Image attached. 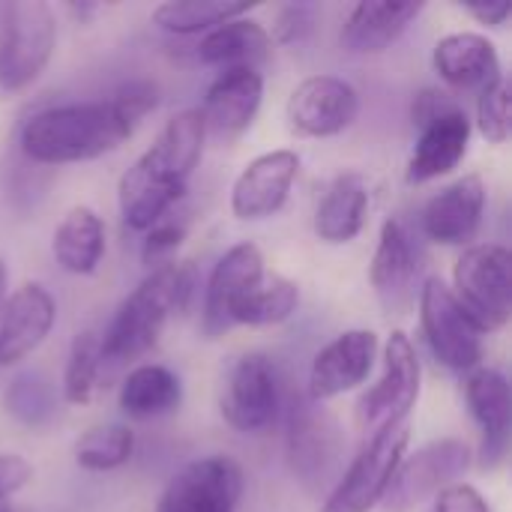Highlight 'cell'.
<instances>
[{"mask_svg":"<svg viewBox=\"0 0 512 512\" xmlns=\"http://www.w3.org/2000/svg\"><path fill=\"white\" fill-rule=\"evenodd\" d=\"M33 480V465L18 453H0V507Z\"/></svg>","mask_w":512,"mask_h":512,"instance_id":"obj_39","label":"cell"},{"mask_svg":"<svg viewBox=\"0 0 512 512\" xmlns=\"http://www.w3.org/2000/svg\"><path fill=\"white\" fill-rule=\"evenodd\" d=\"M462 6L471 18H477L480 24H489V27H501L512 15V6L507 0H474V3H462Z\"/></svg>","mask_w":512,"mask_h":512,"instance_id":"obj_40","label":"cell"},{"mask_svg":"<svg viewBox=\"0 0 512 512\" xmlns=\"http://www.w3.org/2000/svg\"><path fill=\"white\" fill-rule=\"evenodd\" d=\"M252 9V3H231V0H165L153 9L150 21L174 36H195L210 33L213 27L240 18Z\"/></svg>","mask_w":512,"mask_h":512,"instance_id":"obj_30","label":"cell"},{"mask_svg":"<svg viewBox=\"0 0 512 512\" xmlns=\"http://www.w3.org/2000/svg\"><path fill=\"white\" fill-rule=\"evenodd\" d=\"M474 465V450L462 438H441L417 453L405 456L384 495L387 512H411L435 498L447 486H456Z\"/></svg>","mask_w":512,"mask_h":512,"instance_id":"obj_9","label":"cell"},{"mask_svg":"<svg viewBox=\"0 0 512 512\" xmlns=\"http://www.w3.org/2000/svg\"><path fill=\"white\" fill-rule=\"evenodd\" d=\"M483 213H486V183L480 174H465L426 201L420 213V228L432 243L468 246L480 231Z\"/></svg>","mask_w":512,"mask_h":512,"instance_id":"obj_18","label":"cell"},{"mask_svg":"<svg viewBox=\"0 0 512 512\" xmlns=\"http://www.w3.org/2000/svg\"><path fill=\"white\" fill-rule=\"evenodd\" d=\"M453 297L477 330L498 333L512 318V255L501 243L468 246L453 267Z\"/></svg>","mask_w":512,"mask_h":512,"instance_id":"obj_4","label":"cell"},{"mask_svg":"<svg viewBox=\"0 0 512 512\" xmlns=\"http://www.w3.org/2000/svg\"><path fill=\"white\" fill-rule=\"evenodd\" d=\"M465 402L480 426V465L498 468L510 444L512 393L507 375L492 366H477L465 375Z\"/></svg>","mask_w":512,"mask_h":512,"instance_id":"obj_20","label":"cell"},{"mask_svg":"<svg viewBox=\"0 0 512 512\" xmlns=\"http://www.w3.org/2000/svg\"><path fill=\"white\" fill-rule=\"evenodd\" d=\"M432 66L441 75V81H447L453 90H465V93H477V96L504 78L501 54H498L495 42L474 30H459V33L441 36L432 51Z\"/></svg>","mask_w":512,"mask_h":512,"instance_id":"obj_21","label":"cell"},{"mask_svg":"<svg viewBox=\"0 0 512 512\" xmlns=\"http://www.w3.org/2000/svg\"><path fill=\"white\" fill-rule=\"evenodd\" d=\"M420 327L435 354V360L453 372H474L483 363V333L462 312L450 285L438 276H429L417 294Z\"/></svg>","mask_w":512,"mask_h":512,"instance_id":"obj_8","label":"cell"},{"mask_svg":"<svg viewBox=\"0 0 512 512\" xmlns=\"http://www.w3.org/2000/svg\"><path fill=\"white\" fill-rule=\"evenodd\" d=\"M471 117L465 108L447 111L435 120H429L426 126H420V138L411 150L408 159V183L420 186L438 177H447L450 171H456L462 165V159L468 156V144H471Z\"/></svg>","mask_w":512,"mask_h":512,"instance_id":"obj_22","label":"cell"},{"mask_svg":"<svg viewBox=\"0 0 512 512\" xmlns=\"http://www.w3.org/2000/svg\"><path fill=\"white\" fill-rule=\"evenodd\" d=\"M0 512H12V507H9V504H3V507H0Z\"/></svg>","mask_w":512,"mask_h":512,"instance_id":"obj_42","label":"cell"},{"mask_svg":"<svg viewBox=\"0 0 512 512\" xmlns=\"http://www.w3.org/2000/svg\"><path fill=\"white\" fill-rule=\"evenodd\" d=\"M378 336L375 330H345L333 342H327L309 369V402L324 405L336 396L357 390L375 369L378 360Z\"/></svg>","mask_w":512,"mask_h":512,"instance_id":"obj_14","label":"cell"},{"mask_svg":"<svg viewBox=\"0 0 512 512\" xmlns=\"http://www.w3.org/2000/svg\"><path fill=\"white\" fill-rule=\"evenodd\" d=\"M477 132L489 141V144H507L510 141L512 123H510V81L501 78L492 87H486L477 96Z\"/></svg>","mask_w":512,"mask_h":512,"instance_id":"obj_34","label":"cell"},{"mask_svg":"<svg viewBox=\"0 0 512 512\" xmlns=\"http://www.w3.org/2000/svg\"><path fill=\"white\" fill-rule=\"evenodd\" d=\"M57 18L45 0H15L0 15V90H27L51 63Z\"/></svg>","mask_w":512,"mask_h":512,"instance_id":"obj_5","label":"cell"},{"mask_svg":"<svg viewBox=\"0 0 512 512\" xmlns=\"http://www.w3.org/2000/svg\"><path fill=\"white\" fill-rule=\"evenodd\" d=\"M408 444H411L408 423L369 438V444L354 456L348 471L336 480V486L324 498L321 512H372L378 504H384L393 474L399 462L408 456Z\"/></svg>","mask_w":512,"mask_h":512,"instance_id":"obj_7","label":"cell"},{"mask_svg":"<svg viewBox=\"0 0 512 512\" xmlns=\"http://www.w3.org/2000/svg\"><path fill=\"white\" fill-rule=\"evenodd\" d=\"M270 54H273L270 30L246 15L213 27L210 33L201 36L195 48V57L204 66H216V69H237V66L258 69V63H264Z\"/></svg>","mask_w":512,"mask_h":512,"instance_id":"obj_26","label":"cell"},{"mask_svg":"<svg viewBox=\"0 0 512 512\" xmlns=\"http://www.w3.org/2000/svg\"><path fill=\"white\" fill-rule=\"evenodd\" d=\"M243 492L246 477L231 456H204L168 480L156 512H237Z\"/></svg>","mask_w":512,"mask_h":512,"instance_id":"obj_11","label":"cell"},{"mask_svg":"<svg viewBox=\"0 0 512 512\" xmlns=\"http://www.w3.org/2000/svg\"><path fill=\"white\" fill-rule=\"evenodd\" d=\"M261 279H264V255L249 240L231 246L216 261V267L210 270L207 288H204L201 330L207 339H219L225 330H231V306L246 291H252Z\"/></svg>","mask_w":512,"mask_h":512,"instance_id":"obj_19","label":"cell"},{"mask_svg":"<svg viewBox=\"0 0 512 512\" xmlns=\"http://www.w3.org/2000/svg\"><path fill=\"white\" fill-rule=\"evenodd\" d=\"M420 381L423 369L414 342L402 330H393L384 345V372L378 384L369 387L357 402V429L366 438H375L393 426L408 423V414L420 399Z\"/></svg>","mask_w":512,"mask_h":512,"instance_id":"obj_6","label":"cell"},{"mask_svg":"<svg viewBox=\"0 0 512 512\" xmlns=\"http://www.w3.org/2000/svg\"><path fill=\"white\" fill-rule=\"evenodd\" d=\"M360 114V93L339 75L303 78L285 105L288 129L300 138H333Z\"/></svg>","mask_w":512,"mask_h":512,"instance_id":"obj_12","label":"cell"},{"mask_svg":"<svg viewBox=\"0 0 512 512\" xmlns=\"http://www.w3.org/2000/svg\"><path fill=\"white\" fill-rule=\"evenodd\" d=\"M135 453V432L123 423H105L87 429L75 441V465L90 474H108L123 468Z\"/></svg>","mask_w":512,"mask_h":512,"instance_id":"obj_32","label":"cell"},{"mask_svg":"<svg viewBox=\"0 0 512 512\" xmlns=\"http://www.w3.org/2000/svg\"><path fill=\"white\" fill-rule=\"evenodd\" d=\"M420 249L405 228L402 219L390 216L381 225L378 246L369 267V282L375 288V297L387 312L405 315L417 303V276H420Z\"/></svg>","mask_w":512,"mask_h":512,"instance_id":"obj_13","label":"cell"},{"mask_svg":"<svg viewBox=\"0 0 512 512\" xmlns=\"http://www.w3.org/2000/svg\"><path fill=\"white\" fill-rule=\"evenodd\" d=\"M417 0H360L339 33V42L351 54H381L387 51L423 12Z\"/></svg>","mask_w":512,"mask_h":512,"instance_id":"obj_23","label":"cell"},{"mask_svg":"<svg viewBox=\"0 0 512 512\" xmlns=\"http://www.w3.org/2000/svg\"><path fill=\"white\" fill-rule=\"evenodd\" d=\"M6 285H9V270H6V264L0 261V306H3V300H6Z\"/></svg>","mask_w":512,"mask_h":512,"instance_id":"obj_41","label":"cell"},{"mask_svg":"<svg viewBox=\"0 0 512 512\" xmlns=\"http://www.w3.org/2000/svg\"><path fill=\"white\" fill-rule=\"evenodd\" d=\"M369 186L360 174H339L315 207V237L327 246H345L360 237L369 222Z\"/></svg>","mask_w":512,"mask_h":512,"instance_id":"obj_24","label":"cell"},{"mask_svg":"<svg viewBox=\"0 0 512 512\" xmlns=\"http://www.w3.org/2000/svg\"><path fill=\"white\" fill-rule=\"evenodd\" d=\"M264 102V75L252 66L219 69V75L207 84L201 120L207 138L216 141H237L258 117Z\"/></svg>","mask_w":512,"mask_h":512,"instance_id":"obj_15","label":"cell"},{"mask_svg":"<svg viewBox=\"0 0 512 512\" xmlns=\"http://www.w3.org/2000/svg\"><path fill=\"white\" fill-rule=\"evenodd\" d=\"M144 246H141V261L147 267H162V264H171V255L183 246L186 240V225L183 222H174V219H162L156 222L150 231H144Z\"/></svg>","mask_w":512,"mask_h":512,"instance_id":"obj_35","label":"cell"},{"mask_svg":"<svg viewBox=\"0 0 512 512\" xmlns=\"http://www.w3.org/2000/svg\"><path fill=\"white\" fill-rule=\"evenodd\" d=\"M300 174V156L294 150H270L243 165L231 186V213L240 222H261L276 216Z\"/></svg>","mask_w":512,"mask_h":512,"instance_id":"obj_16","label":"cell"},{"mask_svg":"<svg viewBox=\"0 0 512 512\" xmlns=\"http://www.w3.org/2000/svg\"><path fill=\"white\" fill-rule=\"evenodd\" d=\"M456 108H465L450 90H441V87H426L414 96L411 102V120L414 126H426L429 120L447 114V111H456Z\"/></svg>","mask_w":512,"mask_h":512,"instance_id":"obj_38","label":"cell"},{"mask_svg":"<svg viewBox=\"0 0 512 512\" xmlns=\"http://www.w3.org/2000/svg\"><path fill=\"white\" fill-rule=\"evenodd\" d=\"M102 342L99 333L93 330H81L75 333L72 345H69V357H66V369H63V402L66 405H90L99 387V372H102Z\"/></svg>","mask_w":512,"mask_h":512,"instance_id":"obj_33","label":"cell"},{"mask_svg":"<svg viewBox=\"0 0 512 512\" xmlns=\"http://www.w3.org/2000/svg\"><path fill=\"white\" fill-rule=\"evenodd\" d=\"M315 15H318V9L309 6V3H288V6H282L279 15H276L270 39L282 42V45L303 42L312 33V27H315Z\"/></svg>","mask_w":512,"mask_h":512,"instance_id":"obj_36","label":"cell"},{"mask_svg":"<svg viewBox=\"0 0 512 512\" xmlns=\"http://www.w3.org/2000/svg\"><path fill=\"white\" fill-rule=\"evenodd\" d=\"M57 303L39 282H24L6 294L0 306V366H15L30 357L54 330Z\"/></svg>","mask_w":512,"mask_h":512,"instance_id":"obj_17","label":"cell"},{"mask_svg":"<svg viewBox=\"0 0 512 512\" xmlns=\"http://www.w3.org/2000/svg\"><path fill=\"white\" fill-rule=\"evenodd\" d=\"M279 405L282 387L273 360L267 354L237 357L225 375L219 396L222 420L240 435H258L273 426V420L279 417Z\"/></svg>","mask_w":512,"mask_h":512,"instance_id":"obj_10","label":"cell"},{"mask_svg":"<svg viewBox=\"0 0 512 512\" xmlns=\"http://www.w3.org/2000/svg\"><path fill=\"white\" fill-rule=\"evenodd\" d=\"M426 512H492V507L480 489H474L468 483H456V486H447L444 492H438Z\"/></svg>","mask_w":512,"mask_h":512,"instance_id":"obj_37","label":"cell"},{"mask_svg":"<svg viewBox=\"0 0 512 512\" xmlns=\"http://www.w3.org/2000/svg\"><path fill=\"white\" fill-rule=\"evenodd\" d=\"M3 402H6V411L18 423H24L30 429L48 426L57 417V405H60L54 381L45 372H39V369L18 372L9 381V387L3 393Z\"/></svg>","mask_w":512,"mask_h":512,"instance_id":"obj_31","label":"cell"},{"mask_svg":"<svg viewBox=\"0 0 512 512\" xmlns=\"http://www.w3.org/2000/svg\"><path fill=\"white\" fill-rule=\"evenodd\" d=\"M330 414H324L315 402L300 405L291 414L288 429V453L294 471L303 477V483H321V477L330 474L339 456V435Z\"/></svg>","mask_w":512,"mask_h":512,"instance_id":"obj_25","label":"cell"},{"mask_svg":"<svg viewBox=\"0 0 512 512\" xmlns=\"http://www.w3.org/2000/svg\"><path fill=\"white\" fill-rule=\"evenodd\" d=\"M54 261L72 276H90L105 258V222L96 210L78 204L72 207L51 237Z\"/></svg>","mask_w":512,"mask_h":512,"instance_id":"obj_27","label":"cell"},{"mask_svg":"<svg viewBox=\"0 0 512 512\" xmlns=\"http://www.w3.org/2000/svg\"><path fill=\"white\" fill-rule=\"evenodd\" d=\"M183 402V384L180 378L159 363H141L135 366L117 393V405L129 420H156L171 411H177Z\"/></svg>","mask_w":512,"mask_h":512,"instance_id":"obj_28","label":"cell"},{"mask_svg":"<svg viewBox=\"0 0 512 512\" xmlns=\"http://www.w3.org/2000/svg\"><path fill=\"white\" fill-rule=\"evenodd\" d=\"M300 306V288L297 282L273 273L246 291L234 306H231V327L234 324H246V327H273L288 321Z\"/></svg>","mask_w":512,"mask_h":512,"instance_id":"obj_29","label":"cell"},{"mask_svg":"<svg viewBox=\"0 0 512 512\" xmlns=\"http://www.w3.org/2000/svg\"><path fill=\"white\" fill-rule=\"evenodd\" d=\"M195 291V267L189 261H171L147 273L141 285L117 306L114 318L108 321L102 342V360L126 363L147 354L165 324L186 309Z\"/></svg>","mask_w":512,"mask_h":512,"instance_id":"obj_3","label":"cell"},{"mask_svg":"<svg viewBox=\"0 0 512 512\" xmlns=\"http://www.w3.org/2000/svg\"><path fill=\"white\" fill-rule=\"evenodd\" d=\"M207 129L198 108H183L156 135V141L123 171L117 183V204L123 225L150 231L186 195L189 177L201 162Z\"/></svg>","mask_w":512,"mask_h":512,"instance_id":"obj_2","label":"cell"},{"mask_svg":"<svg viewBox=\"0 0 512 512\" xmlns=\"http://www.w3.org/2000/svg\"><path fill=\"white\" fill-rule=\"evenodd\" d=\"M159 105V87L132 81L99 102H72L36 111L18 132L21 153L39 165L99 159L126 144Z\"/></svg>","mask_w":512,"mask_h":512,"instance_id":"obj_1","label":"cell"}]
</instances>
